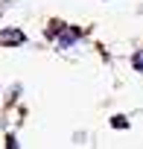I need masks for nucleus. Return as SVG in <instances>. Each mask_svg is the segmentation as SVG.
Listing matches in <instances>:
<instances>
[{"instance_id": "nucleus-2", "label": "nucleus", "mask_w": 143, "mask_h": 149, "mask_svg": "<svg viewBox=\"0 0 143 149\" xmlns=\"http://www.w3.org/2000/svg\"><path fill=\"white\" fill-rule=\"evenodd\" d=\"M76 38H79V29H64V35L58 38V47H70Z\"/></svg>"}, {"instance_id": "nucleus-3", "label": "nucleus", "mask_w": 143, "mask_h": 149, "mask_svg": "<svg viewBox=\"0 0 143 149\" xmlns=\"http://www.w3.org/2000/svg\"><path fill=\"white\" fill-rule=\"evenodd\" d=\"M131 64H134V70L143 73V53H134V56H131Z\"/></svg>"}, {"instance_id": "nucleus-1", "label": "nucleus", "mask_w": 143, "mask_h": 149, "mask_svg": "<svg viewBox=\"0 0 143 149\" xmlns=\"http://www.w3.org/2000/svg\"><path fill=\"white\" fill-rule=\"evenodd\" d=\"M24 32L21 29H3L0 32V44H6V47H15V44H24Z\"/></svg>"}, {"instance_id": "nucleus-4", "label": "nucleus", "mask_w": 143, "mask_h": 149, "mask_svg": "<svg viewBox=\"0 0 143 149\" xmlns=\"http://www.w3.org/2000/svg\"><path fill=\"white\" fill-rule=\"evenodd\" d=\"M111 126H114V129H126V126H128V123H126V120H123V117H111Z\"/></svg>"}]
</instances>
